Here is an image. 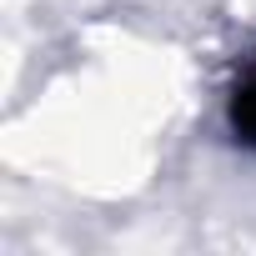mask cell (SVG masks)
<instances>
[{
  "instance_id": "cell-1",
  "label": "cell",
  "mask_w": 256,
  "mask_h": 256,
  "mask_svg": "<svg viewBox=\"0 0 256 256\" xmlns=\"http://www.w3.org/2000/svg\"><path fill=\"white\" fill-rule=\"evenodd\" d=\"M226 131L241 151H256V70H246L226 96Z\"/></svg>"
}]
</instances>
